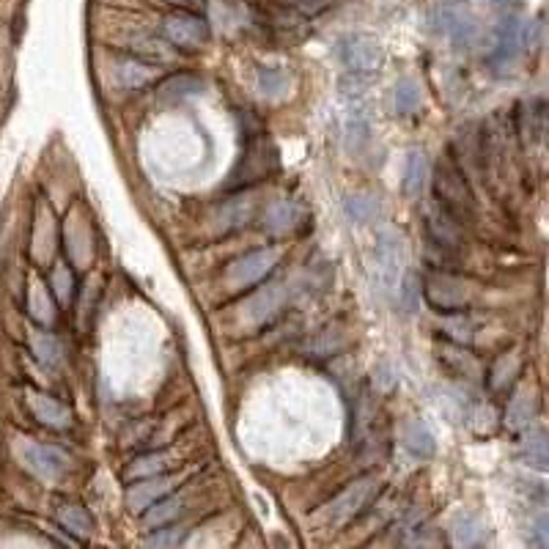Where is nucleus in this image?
Listing matches in <instances>:
<instances>
[{"label": "nucleus", "instance_id": "obj_1", "mask_svg": "<svg viewBox=\"0 0 549 549\" xmlns=\"http://www.w3.org/2000/svg\"><path fill=\"white\" fill-rule=\"evenodd\" d=\"M404 274V242L395 231H379L371 250V284L382 297L398 292Z\"/></svg>", "mask_w": 549, "mask_h": 549}, {"label": "nucleus", "instance_id": "obj_2", "mask_svg": "<svg viewBox=\"0 0 549 549\" xmlns=\"http://www.w3.org/2000/svg\"><path fill=\"white\" fill-rule=\"evenodd\" d=\"M379 489V478L376 475H363L357 481H352L344 492H338L327 505H322L319 514H314L316 524L324 527H341L349 524L357 514H363V508L374 500Z\"/></svg>", "mask_w": 549, "mask_h": 549}, {"label": "nucleus", "instance_id": "obj_3", "mask_svg": "<svg viewBox=\"0 0 549 549\" xmlns=\"http://www.w3.org/2000/svg\"><path fill=\"white\" fill-rule=\"evenodd\" d=\"M434 195L440 206L451 212L456 220H464L475 212V198L470 193V185L462 168L451 157H443L434 168Z\"/></svg>", "mask_w": 549, "mask_h": 549}, {"label": "nucleus", "instance_id": "obj_4", "mask_svg": "<svg viewBox=\"0 0 549 549\" xmlns=\"http://www.w3.org/2000/svg\"><path fill=\"white\" fill-rule=\"evenodd\" d=\"M424 297L437 314H456L470 308L475 289L451 272H432L424 281Z\"/></svg>", "mask_w": 549, "mask_h": 549}, {"label": "nucleus", "instance_id": "obj_5", "mask_svg": "<svg viewBox=\"0 0 549 549\" xmlns=\"http://www.w3.org/2000/svg\"><path fill=\"white\" fill-rule=\"evenodd\" d=\"M281 261V250L278 247H261V250H250L239 258H234L225 269V286L228 292H247L255 284H261L266 274H272V269Z\"/></svg>", "mask_w": 549, "mask_h": 549}, {"label": "nucleus", "instance_id": "obj_6", "mask_svg": "<svg viewBox=\"0 0 549 549\" xmlns=\"http://www.w3.org/2000/svg\"><path fill=\"white\" fill-rule=\"evenodd\" d=\"M434 28L462 50L473 47L481 39V20L467 4H459V0H448V4L434 9Z\"/></svg>", "mask_w": 549, "mask_h": 549}, {"label": "nucleus", "instance_id": "obj_7", "mask_svg": "<svg viewBox=\"0 0 549 549\" xmlns=\"http://www.w3.org/2000/svg\"><path fill=\"white\" fill-rule=\"evenodd\" d=\"M527 23L516 17L514 12L505 15L494 31V45L489 53V66L497 72H505L516 64V58L527 50Z\"/></svg>", "mask_w": 549, "mask_h": 549}, {"label": "nucleus", "instance_id": "obj_8", "mask_svg": "<svg viewBox=\"0 0 549 549\" xmlns=\"http://www.w3.org/2000/svg\"><path fill=\"white\" fill-rule=\"evenodd\" d=\"M15 454L23 462V467L34 473L39 481H58L69 470V456L55 445H45L36 440H17Z\"/></svg>", "mask_w": 549, "mask_h": 549}, {"label": "nucleus", "instance_id": "obj_9", "mask_svg": "<svg viewBox=\"0 0 549 549\" xmlns=\"http://www.w3.org/2000/svg\"><path fill=\"white\" fill-rule=\"evenodd\" d=\"M274 168H278V155H274V149L266 141H255V144L247 146V152L242 155L239 165L234 168L228 190H245V187L266 179Z\"/></svg>", "mask_w": 549, "mask_h": 549}, {"label": "nucleus", "instance_id": "obj_10", "mask_svg": "<svg viewBox=\"0 0 549 549\" xmlns=\"http://www.w3.org/2000/svg\"><path fill=\"white\" fill-rule=\"evenodd\" d=\"M163 34L174 47L182 50H198L209 42V25L204 17L193 12H174L163 23Z\"/></svg>", "mask_w": 549, "mask_h": 549}, {"label": "nucleus", "instance_id": "obj_11", "mask_svg": "<svg viewBox=\"0 0 549 549\" xmlns=\"http://www.w3.org/2000/svg\"><path fill=\"white\" fill-rule=\"evenodd\" d=\"M338 58L349 72L371 75L382 64V45H379V39H374L368 34H352V36L341 39Z\"/></svg>", "mask_w": 549, "mask_h": 549}, {"label": "nucleus", "instance_id": "obj_12", "mask_svg": "<svg viewBox=\"0 0 549 549\" xmlns=\"http://www.w3.org/2000/svg\"><path fill=\"white\" fill-rule=\"evenodd\" d=\"M284 303H286V289L284 286H264L261 292H255V294H250L247 297V303H242V316L247 319V324L250 327H264V324H269L274 316L281 314V308H284Z\"/></svg>", "mask_w": 549, "mask_h": 549}, {"label": "nucleus", "instance_id": "obj_13", "mask_svg": "<svg viewBox=\"0 0 549 549\" xmlns=\"http://www.w3.org/2000/svg\"><path fill=\"white\" fill-rule=\"evenodd\" d=\"M305 209H303V204H297L294 198H281V201H272L269 206H266V212H264V231H269V234H278V236H284V234H294V231H300L303 225H305Z\"/></svg>", "mask_w": 549, "mask_h": 549}, {"label": "nucleus", "instance_id": "obj_14", "mask_svg": "<svg viewBox=\"0 0 549 549\" xmlns=\"http://www.w3.org/2000/svg\"><path fill=\"white\" fill-rule=\"evenodd\" d=\"M176 478L171 475H149V478H137L135 484H129L126 489V508L132 514H144L152 503H157L160 497H165L174 489Z\"/></svg>", "mask_w": 549, "mask_h": 549}, {"label": "nucleus", "instance_id": "obj_15", "mask_svg": "<svg viewBox=\"0 0 549 549\" xmlns=\"http://www.w3.org/2000/svg\"><path fill=\"white\" fill-rule=\"evenodd\" d=\"M341 126H344V141L349 149H363L368 141H371V132H374V115H371V107L360 99L349 102V107L344 110V118H341Z\"/></svg>", "mask_w": 549, "mask_h": 549}, {"label": "nucleus", "instance_id": "obj_16", "mask_svg": "<svg viewBox=\"0 0 549 549\" xmlns=\"http://www.w3.org/2000/svg\"><path fill=\"white\" fill-rule=\"evenodd\" d=\"M25 401H28V409L34 412V418L42 426H50V429H69L72 426V409L64 406L61 401H55L53 395H45L39 390H28Z\"/></svg>", "mask_w": 549, "mask_h": 549}, {"label": "nucleus", "instance_id": "obj_17", "mask_svg": "<svg viewBox=\"0 0 549 549\" xmlns=\"http://www.w3.org/2000/svg\"><path fill=\"white\" fill-rule=\"evenodd\" d=\"M253 212H255L253 195L242 190L236 198L223 201V204L217 206V212H215L212 223H215L217 234H231V231H236V228L247 225V223H250V217H253Z\"/></svg>", "mask_w": 549, "mask_h": 549}, {"label": "nucleus", "instance_id": "obj_18", "mask_svg": "<svg viewBox=\"0 0 549 549\" xmlns=\"http://www.w3.org/2000/svg\"><path fill=\"white\" fill-rule=\"evenodd\" d=\"M451 541H454V546H464V549L484 546L489 541V527L481 516L462 511L451 522Z\"/></svg>", "mask_w": 549, "mask_h": 549}, {"label": "nucleus", "instance_id": "obj_19", "mask_svg": "<svg viewBox=\"0 0 549 549\" xmlns=\"http://www.w3.org/2000/svg\"><path fill=\"white\" fill-rule=\"evenodd\" d=\"M426 228H429V236H432V242H434L437 247L454 250V247H459V242H462L459 220H456L451 212H445L443 206L434 209V212H429V217H426Z\"/></svg>", "mask_w": 549, "mask_h": 549}, {"label": "nucleus", "instance_id": "obj_20", "mask_svg": "<svg viewBox=\"0 0 549 549\" xmlns=\"http://www.w3.org/2000/svg\"><path fill=\"white\" fill-rule=\"evenodd\" d=\"M533 415H535V395L530 387H516L514 395L508 398V406H505V426L519 432L524 426L533 424Z\"/></svg>", "mask_w": 549, "mask_h": 549}, {"label": "nucleus", "instance_id": "obj_21", "mask_svg": "<svg viewBox=\"0 0 549 549\" xmlns=\"http://www.w3.org/2000/svg\"><path fill=\"white\" fill-rule=\"evenodd\" d=\"M344 212L352 223L357 225H368V223H376L379 215H382V201L379 195L374 193H349L346 201H344Z\"/></svg>", "mask_w": 549, "mask_h": 549}, {"label": "nucleus", "instance_id": "obj_22", "mask_svg": "<svg viewBox=\"0 0 549 549\" xmlns=\"http://www.w3.org/2000/svg\"><path fill=\"white\" fill-rule=\"evenodd\" d=\"M404 445L412 456L418 459H429L434 456L437 451V440H434V432L429 429L426 421H409L404 426Z\"/></svg>", "mask_w": 549, "mask_h": 549}, {"label": "nucleus", "instance_id": "obj_23", "mask_svg": "<svg viewBox=\"0 0 549 549\" xmlns=\"http://www.w3.org/2000/svg\"><path fill=\"white\" fill-rule=\"evenodd\" d=\"M115 72H118V83L124 88H144V85H149V83H155L160 77V66L144 64V61H137V58L118 61Z\"/></svg>", "mask_w": 549, "mask_h": 549}, {"label": "nucleus", "instance_id": "obj_24", "mask_svg": "<svg viewBox=\"0 0 549 549\" xmlns=\"http://www.w3.org/2000/svg\"><path fill=\"white\" fill-rule=\"evenodd\" d=\"M429 182V160L424 149H412L404 163V193L406 195H421Z\"/></svg>", "mask_w": 549, "mask_h": 549}, {"label": "nucleus", "instance_id": "obj_25", "mask_svg": "<svg viewBox=\"0 0 549 549\" xmlns=\"http://www.w3.org/2000/svg\"><path fill=\"white\" fill-rule=\"evenodd\" d=\"M55 519L72 538L85 541L94 533V522H91V516H88V511L83 505H61Z\"/></svg>", "mask_w": 549, "mask_h": 549}, {"label": "nucleus", "instance_id": "obj_26", "mask_svg": "<svg viewBox=\"0 0 549 549\" xmlns=\"http://www.w3.org/2000/svg\"><path fill=\"white\" fill-rule=\"evenodd\" d=\"M522 459L533 470H546L549 451H546V432L544 429H530L522 437Z\"/></svg>", "mask_w": 549, "mask_h": 549}, {"label": "nucleus", "instance_id": "obj_27", "mask_svg": "<svg viewBox=\"0 0 549 549\" xmlns=\"http://www.w3.org/2000/svg\"><path fill=\"white\" fill-rule=\"evenodd\" d=\"M424 102V94H421V85L418 80L412 77H401L393 88V105H395V113L398 115H412Z\"/></svg>", "mask_w": 549, "mask_h": 549}, {"label": "nucleus", "instance_id": "obj_28", "mask_svg": "<svg viewBox=\"0 0 549 549\" xmlns=\"http://www.w3.org/2000/svg\"><path fill=\"white\" fill-rule=\"evenodd\" d=\"M182 505H185V500L179 497V494H165V497H160L157 503H152L146 511H144V522L149 524V527H163V524H168V522H174L179 514H182Z\"/></svg>", "mask_w": 549, "mask_h": 549}, {"label": "nucleus", "instance_id": "obj_29", "mask_svg": "<svg viewBox=\"0 0 549 549\" xmlns=\"http://www.w3.org/2000/svg\"><path fill=\"white\" fill-rule=\"evenodd\" d=\"M31 352L36 354V360L47 368H55L64 360V346L58 344V338L53 333H42L34 330L31 333Z\"/></svg>", "mask_w": 549, "mask_h": 549}, {"label": "nucleus", "instance_id": "obj_30", "mask_svg": "<svg viewBox=\"0 0 549 549\" xmlns=\"http://www.w3.org/2000/svg\"><path fill=\"white\" fill-rule=\"evenodd\" d=\"M519 368H522V360H519L516 352L500 354V357L492 363V371H489V384H492V390H505L508 382H514V376L519 374Z\"/></svg>", "mask_w": 549, "mask_h": 549}, {"label": "nucleus", "instance_id": "obj_31", "mask_svg": "<svg viewBox=\"0 0 549 549\" xmlns=\"http://www.w3.org/2000/svg\"><path fill=\"white\" fill-rule=\"evenodd\" d=\"M168 467H171V456H168V454H146V456H137V459L126 467V481L160 475V473H165Z\"/></svg>", "mask_w": 549, "mask_h": 549}, {"label": "nucleus", "instance_id": "obj_32", "mask_svg": "<svg viewBox=\"0 0 549 549\" xmlns=\"http://www.w3.org/2000/svg\"><path fill=\"white\" fill-rule=\"evenodd\" d=\"M443 316H445V319H443V330H445V335H448L454 344H459V346L473 344L475 324H473V319H470L464 311H456V314H443Z\"/></svg>", "mask_w": 549, "mask_h": 549}, {"label": "nucleus", "instance_id": "obj_33", "mask_svg": "<svg viewBox=\"0 0 549 549\" xmlns=\"http://www.w3.org/2000/svg\"><path fill=\"white\" fill-rule=\"evenodd\" d=\"M255 88H258V94L266 96V99H281V96H286V91H289V77H286V72H281V69H258Z\"/></svg>", "mask_w": 549, "mask_h": 549}, {"label": "nucleus", "instance_id": "obj_34", "mask_svg": "<svg viewBox=\"0 0 549 549\" xmlns=\"http://www.w3.org/2000/svg\"><path fill=\"white\" fill-rule=\"evenodd\" d=\"M440 360L459 376H478V363L459 346V344H448L443 352H440Z\"/></svg>", "mask_w": 549, "mask_h": 549}, {"label": "nucleus", "instance_id": "obj_35", "mask_svg": "<svg viewBox=\"0 0 549 549\" xmlns=\"http://www.w3.org/2000/svg\"><path fill=\"white\" fill-rule=\"evenodd\" d=\"M28 311L36 322L47 324L55 319V311H53V303H50V294L47 289L42 286V281H31V289H28Z\"/></svg>", "mask_w": 549, "mask_h": 549}, {"label": "nucleus", "instance_id": "obj_36", "mask_svg": "<svg viewBox=\"0 0 549 549\" xmlns=\"http://www.w3.org/2000/svg\"><path fill=\"white\" fill-rule=\"evenodd\" d=\"M50 286H53L55 300H58L61 305H69V297H72V292H75V274H72V269L64 266V264H55L53 278H50Z\"/></svg>", "mask_w": 549, "mask_h": 549}, {"label": "nucleus", "instance_id": "obj_37", "mask_svg": "<svg viewBox=\"0 0 549 549\" xmlns=\"http://www.w3.org/2000/svg\"><path fill=\"white\" fill-rule=\"evenodd\" d=\"M195 91H201V83L195 77H171L168 83L160 85V96L163 99H185V96H193Z\"/></svg>", "mask_w": 549, "mask_h": 549}, {"label": "nucleus", "instance_id": "obj_38", "mask_svg": "<svg viewBox=\"0 0 549 549\" xmlns=\"http://www.w3.org/2000/svg\"><path fill=\"white\" fill-rule=\"evenodd\" d=\"M497 421V415H494V409L492 406H486V404H478L473 412H470V426L478 432V434H492L494 432V424Z\"/></svg>", "mask_w": 549, "mask_h": 549}, {"label": "nucleus", "instance_id": "obj_39", "mask_svg": "<svg viewBox=\"0 0 549 549\" xmlns=\"http://www.w3.org/2000/svg\"><path fill=\"white\" fill-rule=\"evenodd\" d=\"M185 541H187V527H168V530L157 527V533L146 538L149 546H179Z\"/></svg>", "mask_w": 549, "mask_h": 549}, {"label": "nucleus", "instance_id": "obj_40", "mask_svg": "<svg viewBox=\"0 0 549 549\" xmlns=\"http://www.w3.org/2000/svg\"><path fill=\"white\" fill-rule=\"evenodd\" d=\"M398 294H401V303H404L406 311H412V308L418 305V300H421V284H418L415 274H409L404 284H398Z\"/></svg>", "mask_w": 549, "mask_h": 549}, {"label": "nucleus", "instance_id": "obj_41", "mask_svg": "<svg viewBox=\"0 0 549 549\" xmlns=\"http://www.w3.org/2000/svg\"><path fill=\"white\" fill-rule=\"evenodd\" d=\"M398 382L395 371L390 368V363H382L379 368H374V384H379L382 390H393V384Z\"/></svg>", "mask_w": 549, "mask_h": 549}, {"label": "nucleus", "instance_id": "obj_42", "mask_svg": "<svg viewBox=\"0 0 549 549\" xmlns=\"http://www.w3.org/2000/svg\"><path fill=\"white\" fill-rule=\"evenodd\" d=\"M530 544L533 546H546V514L541 511L538 516H535V524H533V535H530Z\"/></svg>", "mask_w": 549, "mask_h": 549}, {"label": "nucleus", "instance_id": "obj_43", "mask_svg": "<svg viewBox=\"0 0 549 549\" xmlns=\"http://www.w3.org/2000/svg\"><path fill=\"white\" fill-rule=\"evenodd\" d=\"M519 4H522V0H492V6H494L497 12H503V15H511Z\"/></svg>", "mask_w": 549, "mask_h": 549}, {"label": "nucleus", "instance_id": "obj_44", "mask_svg": "<svg viewBox=\"0 0 549 549\" xmlns=\"http://www.w3.org/2000/svg\"><path fill=\"white\" fill-rule=\"evenodd\" d=\"M168 4H176V6H195L198 0H168Z\"/></svg>", "mask_w": 549, "mask_h": 549}]
</instances>
